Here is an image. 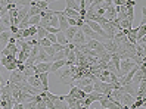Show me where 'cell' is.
Masks as SVG:
<instances>
[{"label": "cell", "instance_id": "52", "mask_svg": "<svg viewBox=\"0 0 146 109\" xmlns=\"http://www.w3.org/2000/svg\"><path fill=\"white\" fill-rule=\"evenodd\" d=\"M81 109H89V106H83Z\"/></svg>", "mask_w": 146, "mask_h": 109}, {"label": "cell", "instance_id": "45", "mask_svg": "<svg viewBox=\"0 0 146 109\" xmlns=\"http://www.w3.org/2000/svg\"><path fill=\"white\" fill-rule=\"evenodd\" d=\"M9 55H12V53H11V49L7 47V46H5V47L2 49V56H9Z\"/></svg>", "mask_w": 146, "mask_h": 109}, {"label": "cell", "instance_id": "8", "mask_svg": "<svg viewBox=\"0 0 146 109\" xmlns=\"http://www.w3.org/2000/svg\"><path fill=\"white\" fill-rule=\"evenodd\" d=\"M134 100H136V97H133L131 94H128V93H123V94H121V103H123L124 109L130 108V106L134 103Z\"/></svg>", "mask_w": 146, "mask_h": 109}, {"label": "cell", "instance_id": "58", "mask_svg": "<svg viewBox=\"0 0 146 109\" xmlns=\"http://www.w3.org/2000/svg\"><path fill=\"white\" fill-rule=\"evenodd\" d=\"M47 109H49V108H47Z\"/></svg>", "mask_w": 146, "mask_h": 109}, {"label": "cell", "instance_id": "39", "mask_svg": "<svg viewBox=\"0 0 146 109\" xmlns=\"http://www.w3.org/2000/svg\"><path fill=\"white\" fill-rule=\"evenodd\" d=\"M38 43H40V46H41V47H47V46H52V41H50L49 38H41V40H38Z\"/></svg>", "mask_w": 146, "mask_h": 109}, {"label": "cell", "instance_id": "30", "mask_svg": "<svg viewBox=\"0 0 146 109\" xmlns=\"http://www.w3.org/2000/svg\"><path fill=\"white\" fill-rule=\"evenodd\" d=\"M28 56H30V53L24 52V50H19V53H18V56H16V59H18L19 63H25V61L28 59Z\"/></svg>", "mask_w": 146, "mask_h": 109}, {"label": "cell", "instance_id": "51", "mask_svg": "<svg viewBox=\"0 0 146 109\" xmlns=\"http://www.w3.org/2000/svg\"><path fill=\"white\" fill-rule=\"evenodd\" d=\"M44 2H47V3L50 5V3H52V0H44Z\"/></svg>", "mask_w": 146, "mask_h": 109}, {"label": "cell", "instance_id": "11", "mask_svg": "<svg viewBox=\"0 0 146 109\" xmlns=\"http://www.w3.org/2000/svg\"><path fill=\"white\" fill-rule=\"evenodd\" d=\"M28 11H30V6L18 7V21H19V22H22V21H27V19H30Z\"/></svg>", "mask_w": 146, "mask_h": 109}, {"label": "cell", "instance_id": "2", "mask_svg": "<svg viewBox=\"0 0 146 109\" xmlns=\"http://www.w3.org/2000/svg\"><path fill=\"white\" fill-rule=\"evenodd\" d=\"M27 78H25V75L22 71H19L18 68L11 71V75H9V80H7V83H11V84H19V83L25 81Z\"/></svg>", "mask_w": 146, "mask_h": 109}, {"label": "cell", "instance_id": "21", "mask_svg": "<svg viewBox=\"0 0 146 109\" xmlns=\"http://www.w3.org/2000/svg\"><path fill=\"white\" fill-rule=\"evenodd\" d=\"M77 31H78V27H70V28L65 31V37H66V40L70 41V43H72V40L75 37V32Z\"/></svg>", "mask_w": 146, "mask_h": 109}, {"label": "cell", "instance_id": "22", "mask_svg": "<svg viewBox=\"0 0 146 109\" xmlns=\"http://www.w3.org/2000/svg\"><path fill=\"white\" fill-rule=\"evenodd\" d=\"M12 37V32H11V30H6V31H3L2 34H0V44H3V46H6L7 43H9V38Z\"/></svg>", "mask_w": 146, "mask_h": 109}, {"label": "cell", "instance_id": "1", "mask_svg": "<svg viewBox=\"0 0 146 109\" xmlns=\"http://www.w3.org/2000/svg\"><path fill=\"white\" fill-rule=\"evenodd\" d=\"M112 90H114V87H112L111 83H104V81H100V80L93 83V91H96V93L111 94V93H112Z\"/></svg>", "mask_w": 146, "mask_h": 109}, {"label": "cell", "instance_id": "46", "mask_svg": "<svg viewBox=\"0 0 146 109\" xmlns=\"http://www.w3.org/2000/svg\"><path fill=\"white\" fill-rule=\"evenodd\" d=\"M46 38H49L50 41H52V44H53V43H58V40H56V34H50V32H49Z\"/></svg>", "mask_w": 146, "mask_h": 109}, {"label": "cell", "instance_id": "33", "mask_svg": "<svg viewBox=\"0 0 146 109\" xmlns=\"http://www.w3.org/2000/svg\"><path fill=\"white\" fill-rule=\"evenodd\" d=\"M40 19H41V15H34V16H30L28 24H30V25H38V24H40Z\"/></svg>", "mask_w": 146, "mask_h": 109}, {"label": "cell", "instance_id": "34", "mask_svg": "<svg viewBox=\"0 0 146 109\" xmlns=\"http://www.w3.org/2000/svg\"><path fill=\"white\" fill-rule=\"evenodd\" d=\"M61 59H66V53H65V50H61V52H56L52 61L55 62V61H61Z\"/></svg>", "mask_w": 146, "mask_h": 109}, {"label": "cell", "instance_id": "9", "mask_svg": "<svg viewBox=\"0 0 146 109\" xmlns=\"http://www.w3.org/2000/svg\"><path fill=\"white\" fill-rule=\"evenodd\" d=\"M68 94H71V96L75 97V99H84L86 96H87L80 87H77V86H74V84H71V90H70V93H68Z\"/></svg>", "mask_w": 146, "mask_h": 109}, {"label": "cell", "instance_id": "42", "mask_svg": "<svg viewBox=\"0 0 146 109\" xmlns=\"http://www.w3.org/2000/svg\"><path fill=\"white\" fill-rule=\"evenodd\" d=\"M15 3L13 0H0V7H7L9 5Z\"/></svg>", "mask_w": 146, "mask_h": 109}, {"label": "cell", "instance_id": "16", "mask_svg": "<svg viewBox=\"0 0 146 109\" xmlns=\"http://www.w3.org/2000/svg\"><path fill=\"white\" fill-rule=\"evenodd\" d=\"M104 47H105L106 52H109V53H115L117 50H118V44L115 43L114 40H106L105 43H104Z\"/></svg>", "mask_w": 146, "mask_h": 109}, {"label": "cell", "instance_id": "23", "mask_svg": "<svg viewBox=\"0 0 146 109\" xmlns=\"http://www.w3.org/2000/svg\"><path fill=\"white\" fill-rule=\"evenodd\" d=\"M127 38H128V41H130V43L136 44V43H137V28L128 30V32H127Z\"/></svg>", "mask_w": 146, "mask_h": 109}, {"label": "cell", "instance_id": "44", "mask_svg": "<svg viewBox=\"0 0 146 109\" xmlns=\"http://www.w3.org/2000/svg\"><path fill=\"white\" fill-rule=\"evenodd\" d=\"M81 90L84 91L86 94H89V93H92V91H93V84H89V86H84V87H83Z\"/></svg>", "mask_w": 146, "mask_h": 109}, {"label": "cell", "instance_id": "47", "mask_svg": "<svg viewBox=\"0 0 146 109\" xmlns=\"http://www.w3.org/2000/svg\"><path fill=\"white\" fill-rule=\"evenodd\" d=\"M134 6H136L134 0H127V2H125V7H134Z\"/></svg>", "mask_w": 146, "mask_h": 109}, {"label": "cell", "instance_id": "20", "mask_svg": "<svg viewBox=\"0 0 146 109\" xmlns=\"http://www.w3.org/2000/svg\"><path fill=\"white\" fill-rule=\"evenodd\" d=\"M66 65V59H61V61H55L52 63V68H50V72H58L61 68Z\"/></svg>", "mask_w": 146, "mask_h": 109}, {"label": "cell", "instance_id": "14", "mask_svg": "<svg viewBox=\"0 0 146 109\" xmlns=\"http://www.w3.org/2000/svg\"><path fill=\"white\" fill-rule=\"evenodd\" d=\"M37 36V25H30L27 30H22V37L24 38H30Z\"/></svg>", "mask_w": 146, "mask_h": 109}, {"label": "cell", "instance_id": "50", "mask_svg": "<svg viewBox=\"0 0 146 109\" xmlns=\"http://www.w3.org/2000/svg\"><path fill=\"white\" fill-rule=\"evenodd\" d=\"M142 15H143V19L146 21V7H145V6L142 7Z\"/></svg>", "mask_w": 146, "mask_h": 109}, {"label": "cell", "instance_id": "4", "mask_svg": "<svg viewBox=\"0 0 146 109\" xmlns=\"http://www.w3.org/2000/svg\"><path fill=\"white\" fill-rule=\"evenodd\" d=\"M87 47L89 49H93V50H96L98 55L102 53V52H105V47H104V41H99V40H94V38H89L87 40Z\"/></svg>", "mask_w": 146, "mask_h": 109}, {"label": "cell", "instance_id": "37", "mask_svg": "<svg viewBox=\"0 0 146 109\" xmlns=\"http://www.w3.org/2000/svg\"><path fill=\"white\" fill-rule=\"evenodd\" d=\"M50 27H55V28H59V19H58V16L56 13L50 18Z\"/></svg>", "mask_w": 146, "mask_h": 109}, {"label": "cell", "instance_id": "57", "mask_svg": "<svg viewBox=\"0 0 146 109\" xmlns=\"http://www.w3.org/2000/svg\"><path fill=\"white\" fill-rule=\"evenodd\" d=\"M125 2H127V0H125Z\"/></svg>", "mask_w": 146, "mask_h": 109}, {"label": "cell", "instance_id": "7", "mask_svg": "<svg viewBox=\"0 0 146 109\" xmlns=\"http://www.w3.org/2000/svg\"><path fill=\"white\" fill-rule=\"evenodd\" d=\"M87 40H89V37H86L84 32L81 31V28H78V31L75 32V37L72 40V43L75 46H80V44H86V43H87Z\"/></svg>", "mask_w": 146, "mask_h": 109}, {"label": "cell", "instance_id": "29", "mask_svg": "<svg viewBox=\"0 0 146 109\" xmlns=\"http://www.w3.org/2000/svg\"><path fill=\"white\" fill-rule=\"evenodd\" d=\"M56 40H58V43H61L64 46H66L68 43H70V41L66 40V37H65V32H62V31H59L56 34Z\"/></svg>", "mask_w": 146, "mask_h": 109}, {"label": "cell", "instance_id": "41", "mask_svg": "<svg viewBox=\"0 0 146 109\" xmlns=\"http://www.w3.org/2000/svg\"><path fill=\"white\" fill-rule=\"evenodd\" d=\"M52 47L55 49V52H61V50H64V49H65V46H64V44H61V43H53V44H52Z\"/></svg>", "mask_w": 146, "mask_h": 109}, {"label": "cell", "instance_id": "6", "mask_svg": "<svg viewBox=\"0 0 146 109\" xmlns=\"http://www.w3.org/2000/svg\"><path fill=\"white\" fill-rule=\"evenodd\" d=\"M56 16L59 19V30L62 32H65L68 28H70V24H68V18L62 13V11H56Z\"/></svg>", "mask_w": 146, "mask_h": 109}, {"label": "cell", "instance_id": "12", "mask_svg": "<svg viewBox=\"0 0 146 109\" xmlns=\"http://www.w3.org/2000/svg\"><path fill=\"white\" fill-rule=\"evenodd\" d=\"M27 83H28V84H31L33 87L43 90L41 81H40V78H38V74H34V75H31V77H28V78H27Z\"/></svg>", "mask_w": 146, "mask_h": 109}, {"label": "cell", "instance_id": "27", "mask_svg": "<svg viewBox=\"0 0 146 109\" xmlns=\"http://www.w3.org/2000/svg\"><path fill=\"white\" fill-rule=\"evenodd\" d=\"M65 2H66V7H71V9H74V11H77V12L81 11L80 3H77L75 0H65Z\"/></svg>", "mask_w": 146, "mask_h": 109}, {"label": "cell", "instance_id": "18", "mask_svg": "<svg viewBox=\"0 0 146 109\" xmlns=\"http://www.w3.org/2000/svg\"><path fill=\"white\" fill-rule=\"evenodd\" d=\"M62 97H64V100L66 102V105H68L70 109H77V102H78V99L72 97L71 94H66V96H62Z\"/></svg>", "mask_w": 146, "mask_h": 109}, {"label": "cell", "instance_id": "24", "mask_svg": "<svg viewBox=\"0 0 146 109\" xmlns=\"http://www.w3.org/2000/svg\"><path fill=\"white\" fill-rule=\"evenodd\" d=\"M55 108L56 109H70V108H68V105H66V102H65V100H64V97L62 96H59L56 100H55Z\"/></svg>", "mask_w": 146, "mask_h": 109}, {"label": "cell", "instance_id": "3", "mask_svg": "<svg viewBox=\"0 0 146 109\" xmlns=\"http://www.w3.org/2000/svg\"><path fill=\"white\" fill-rule=\"evenodd\" d=\"M134 66H136V63H134L131 59H124V61H121V63H119V78L124 77L127 72H130Z\"/></svg>", "mask_w": 146, "mask_h": 109}, {"label": "cell", "instance_id": "5", "mask_svg": "<svg viewBox=\"0 0 146 109\" xmlns=\"http://www.w3.org/2000/svg\"><path fill=\"white\" fill-rule=\"evenodd\" d=\"M102 28H104V31L106 32L108 40H112V38H114V36H115V32L118 31V30H117V27L114 25V22H112V21H106L104 25H102Z\"/></svg>", "mask_w": 146, "mask_h": 109}, {"label": "cell", "instance_id": "56", "mask_svg": "<svg viewBox=\"0 0 146 109\" xmlns=\"http://www.w3.org/2000/svg\"><path fill=\"white\" fill-rule=\"evenodd\" d=\"M102 109H106V108H102Z\"/></svg>", "mask_w": 146, "mask_h": 109}, {"label": "cell", "instance_id": "49", "mask_svg": "<svg viewBox=\"0 0 146 109\" xmlns=\"http://www.w3.org/2000/svg\"><path fill=\"white\" fill-rule=\"evenodd\" d=\"M12 109H24V103H15Z\"/></svg>", "mask_w": 146, "mask_h": 109}, {"label": "cell", "instance_id": "15", "mask_svg": "<svg viewBox=\"0 0 146 109\" xmlns=\"http://www.w3.org/2000/svg\"><path fill=\"white\" fill-rule=\"evenodd\" d=\"M38 78L41 81L43 91H49V72H40L38 74Z\"/></svg>", "mask_w": 146, "mask_h": 109}, {"label": "cell", "instance_id": "32", "mask_svg": "<svg viewBox=\"0 0 146 109\" xmlns=\"http://www.w3.org/2000/svg\"><path fill=\"white\" fill-rule=\"evenodd\" d=\"M119 27H121V30H130L133 28V22L128 19H123V21H119Z\"/></svg>", "mask_w": 146, "mask_h": 109}, {"label": "cell", "instance_id": "26", "mask_svg": "<svg viewBox=\"0 0 146 109\" xmlns=\"http://www.w3.org/2000/svg\"><path fill=\"white\" fill-rule=\"evenodd\" d=\"M78 83H77V87H80V89H83L84 86H89V84H93V80L92 78H89V77H84V78H81V80H77Z\"/></svg>", "mask_w": 146, "mask_h": 109}, {"label": "cell", "instance_id": "55", "mask_svg": "<svg viewBox=\"0 0 146 109\" xmlns=\"http://www.w3.org/2000/svg\"><path fill=\"white\" fill-rule=\"evenodd\" d=\"M0 109H3V108H2V106H0Z\"/></svg>", "mask_w": 146, "mask_h": 109}, {"label": "cell", "instance_id": "10", "mask_svg": "<svg viewBox=\"0 0 146 109\" xmlns=\"http://www.w3.org/2000/svg\"><path fill=\"white\" fill-rule=\"evenodd\" d=\"M38 62H53L52 57H50V56L44 52V49H43L41 46H40V50H38L37 59H36V63H38Z\"/></svg>", "mask_w": 146, "mask_h": 109}, {"label": "cell", "instance_id": "31", "mask_svg": "<svg viewBox=\"0 0 146 109\" xmlns=\"http://www.w3.org/2000/svg\"><path fill=\"white\" fill-rule=\"evenodd\" d=\"M47 30L46 28H43V27H40V25H37V36H38V40H41V38H46L47 37Z\"/></svg>", "mask_w": 146, "mask_h": 109}, {"label": "cell", "instance_id": "13", "mask_svg": "<svg viewBox=\"0 0 146 109\" xmlns=\"http://www.w3.org/2000/svg\"><path fill=\"white\" fill-rule=\"evenodd\" d=\"M52 63L53 62H38L36 63V71L40 74V72H49L50 68H52Z\"/></svg>", "mask_w": 146, "mask_h": 109}, {"label": "cell", "instance_id": "38", "mask_svg": "<svg viewBox=\"0 0 146 109\" xmlns=\"http://www.w3.org/2000/svg\"><path fill=\"white\" fill-rule=\"evenodd\" d=\"M43 49H44V52L53 59V56H55V53H56V52H55V49H53L52 46H47V47H43Z\"/></svg>", "mask_w": 146, "mask_h": 109}, {"label": "cell", "instance_id": "17", "mask_svg": "<svg viewBox=\"0 0 146 109\" xmlns=\"http://www.w3.org/2000/svg\"><path fill=\"white\" fill-rule=\"evenodd\" d=\"M104 16H105L108 21H115V19H117V9H115V6H114V5L109 6Z\"/></svg>", "mask_w": 146, "mask_h": 109}, {"label": "cell", "instance_id": "35", "mask_svg": "<svg viewBox=\"0 0 146 109\" xmlns=\"http://www.w3.org/2000/svg\"><path fill=\"white\" fill-rule=\"evenodd\" d=\"M13 2H15V5L24 7V6H31V3L34 2V0H13Z\"/></svg>", "mask_w": 146, "mask_h": 109}, {"label": "cell", "instance_id": "25", "mask_svg": "<svg viewBox=\"0 0 146 109\" xmlns=\"http://www.w3.org/2000/svg\"><path fill=\"white\" fill-rule=\"evenodd\" d=\"M98 80L104 81V83H111V72H109L108 69H104V71H100V74H99Z\"/></svg>", "mask_w": 146, "mask_h": 109}, {"label": "cell", "instance_id": "40", "mask_svg": "<svg viewBox=\"0 0 146 109\" xmlns=\"http://www.w3.org/2000/svg\"><path fill=\"white\" fill-rule=\"evenodd\" d=\"M36 109H47V105H46V102H44V99L38 100V102H37V108H36Z\"/></svg>", "mask_w": 146, "mask_h": 109}, {"label": "cell", "instance_id": "48", "mask_svg": "<svg viewBox=\"0 0 146 109\" xmlns=\"http://www.w3.org/2000/svg\"><path fill=\"white\" fill-rule=\"evenodd\" d=\"M6 30H9V28H7L5 24H2V22H0V34H2L3 31H6Z\"/></svg>", "mask_w": 146, "mask_h": 109}, {"label": "cell", "instance_id": "53", "mask_svg": "<svg viewBox=\"0 0 146 109\" xmlns=\"http://www.w3.org/2000/svg\"><path fill=\"white\" fill-rule=\"evenodd\" d=\"M36 2H44V0H36Z\"/></svg>", "mask_w": 146, "mask_h": 109}, {"label": "cell", "instance_id": "54", "mask_svg": "<svg viewBox=\"0 0 146 109\" xmlns=\"http://www.w3.org/2000/svg\"><path fill=\"white\" fill-rule=\"evenodd\" d=\"M52 2H56V0H52Z\"/></svg>", "mask_w": 146, "mask_h": 109}, {"label": "cell", "instance_id": "19", "mask_svg": "<svg viewBox=\"0 0 146 109\" xmlns=\"http://www.w3.org/2000/svg\"><path fill=\"white\" fill-rule=\"evenodd\" d=\"M62 13L66 16V18H74V19H78L80 18V12L71 9V7H65V9L62 11Z\"/></svg>", "mask_w": 146, "mask_h": 109}, {"label": "cell", "instance_id": "43", "mask_svg": "<svg viewBox=\"0 0 146 109\" xmlns=\"http://www.w3.org/2000/svg\"><path fill=\"white\" fill-rule=\"evenodd\" d=\"M46 30H47V32H50V34H58V32L61 31V30H59V28H55V27H50V25H47V27H46Z\"/></svg>", "mask_w": 146, "mask_h": 109}, {"label": "cell", "instance_id": "28", "mask_svg": "<svg viewBox=\"0 0 146 109\" xmlns=\"http://www.w3.org/2000/svg\"><path fill=\"white\" fill-rule=\"evenodd\" d=\"M111 57H112V53L106 52V50L98 55V59H99V61H104V62H111Z\"/></svg>", "mask_w": 146, "mask_h": 109}, {"label": "cell", "instance_id": "36", "mask_svg": "<svg viewBox=\"0 0 146 109\" xmlns=\"http://www.w3.org/2000/svg\"><path fill=\"white\" fill-rule=\"evenodd\" d=\"M41 13V9L37 6H30V11H28V15L30 16H34V15H40Z\"/></svg>", "mask_w": 146, "mask_h": 109}]
</instances>
